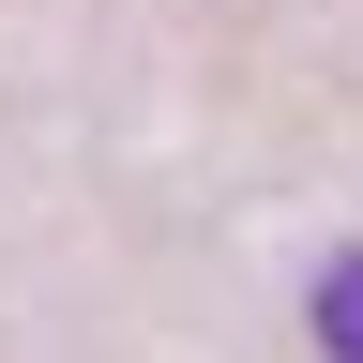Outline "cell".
<instances>
[{
    "mask_svg": "<svg viewBox=\"0 0 363 363\" xmlns=\"http://www.w3.org/2000/svg\"><path fill=\"white\" fill-rule=\"evenodd\" d=\"M303 318H318V348H333V363H363V242L318 272V303H303Z\"/></svg>",
    "mask_w": 363,
    "mask_h": 363,
    "instance_id": "cell-1",
    "label": "cell"
}]
</instances>
